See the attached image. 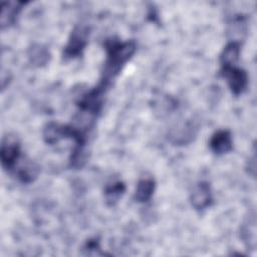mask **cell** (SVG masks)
I'll return each instance as SVG.
<instances>
[{
  "instance_id": "6da1fadb",
  "label": "cell",
  "mask_w": 257,
  "mask_h": 257,
  "mask_svg": "<svg viewBox=\"0 0 257 257\" xmlns=\"http://www.w3.org/2000/svg\"><path fill=\"white\" fill-rule=\"evenodd\" d=\"M136 42L134 40L119 41L115 39H108L105 42L106 59L102 77L100 80L110 85L111 80L120 72L125 63L132 58L136 51Z\"/></svg>"
},
{
  "instance_id": "7a4b0ae2",
  "label": "cell",
  "mask_w": 257,
  "mask_h": 257,
  "mask_svg": "<svg viewBox=\"0 0 257 257\" xmlns=\"http://www.w3.org/2000/svg\"><path fill=\"white\" fill-rule=\"evenodd\" d=\"M109 84L100 80L95 87H93L88 92L83 94L77 102V105L80 108V110L82 112L88 113L89 115L96 116V114L101 109L103 96Z\"/></svg>"
},
{
  "instance_id": "3957f363",
  "label": "cell",
  "mask_w": 257,
  "mask_h": 257,
  "mask_svg": "<svg viewBox=\"0 0 257 257\" xmlns=\"http://www.w3.org/2000/svg\"><path fill=\"white\" fill-rule=\"evenodd\" d=\"M89 35V28L85 25H77L71 31L68 42L63 50L65 58H75L82 54Z\"/></svg>"
},
{
  "instance_id": "277c9868",
  "label": "cell",
  "mask_w": 257,
  "mask_h": 257,
  "mask_svg": "<svg viewBox=\"0 0 257 257\" xmlns=\"http://www.w3.org/2000/svg\"><path fill=\"white\" fill-rule=\"evenodd\" d=\"M1 164L4 170L12 172L21 157L20 144L15 137H5L1 145Z\"/></svg>"
},
{
  "instance_id": "5b68a950",
  "label": "cell",
  "mask_w": 257,
  "mask_h": 257,
  "mask_svg": "<svg viewBox=\"0 0 257 257\" xmlns=\"http://www.w3.org/2000/svg\"><path fill=\"white\" fill-rule=\"evenodd\" d=\"M221 75L227 79L228 86L233 94L240 95L248 85L247 72L236 65L221 67Z\"/></svg>"
},
{
  "instance_id": "8992f818",
  "label": "cell",
  "mask_w": 257,
  "mask_h": 257,
  "mask_svg": "<svg viewBox=\"0 0 257 257\" xmlns=\"http://www.w3.org/2000/svg\"><path fill=\"white\" fill-rule=\"evenodd\" d=\"M192 206L197 211H203L213 203L212 189L208 182L201 181L195 185L190 196Z\"/></svg>"
},
{
  "instance_id": "52a82bcc",
  "label": "cell",
  "mask_w": 257,
  "mask_h": 257,
  "mask_svg": "<svg viewBox=\"0 0 257 257\" xmlns=\"http://www.w3.org/2000/svg\"><path fill=\"white\" fill-rule=\"evenodd\" d=\"M12 173L23 184H30L38 177L39 167L32 161L21 158L12 170Z\"/></svg>"
},
{
  "instance_id": "ba28073f",
  "label": "cell",
  "mask_w": 257,
  "mask_h": 257,
  "mask_svg": "<svg viewBox=\"0 0 257 257\" xmlns=\"http://www.w3.org/2000/svg\"><path fill=\"white\" fill-rule=\"evenodd\" d=\"M26 1H3L1 3V29L8 28L15 23L16 18L22 7L27 4Z\"/></svg>"
},
{
  "instance_id": "9c48e42d",
  "label": "cell",
  "mask_w": 257,
  "mask_h": 257,
  "mask_svg": "<svg viewBox=\"0 0 257 257\" xmlns=\"http://www.w3.org/2000/svg\"><path fill=\"white\" fill-rule=\"evenodd\" d=\"M71 138V126L57 122H48L43 128V140L46 144L54 145L63 139Z\"/></svg>"
},
{
  "instance_id": "30bf717a",
  "label": "cell",
  "mask_w": 257,
  "mask_h": 257,
  "mask_svg": "<svg viewBox=\"0 0 257 257\" xmlns=\"http://www.w3.org/2000/svg\"><path fill=\"white\" fill-rule=\"evenodd\" d=\"M209 146L211 151L216 155H224L233 149L231 133L227 130H219L213 134Z\"/></svg>"
},
{
  "instance_id": "8fae6325",
  "label": "cell",
  "mask_w": 257,
  "mask_h": 257,
  "mask_svg": "<svg viewBox=\"0 0 257 257\" xmlns=\"http://www.w3.org/2000/svg\"><path fill=\"white\" fill-rule=\"evenodd\" d=\"M198 131V126L194 122H187L180 128H177V131H173L171 133L172 142L174 144L178 145H185L190 143L193 138L196 136V133Z\"/></svg>"
},
{
  "instance_id": "7c38bea8",
  "label": "cell",
  "mask_w": 257,
  "mask_h": 257,
  "mask_svg": "<svg viewBox=\"0 0 257 257\" xmlns=\"http://www.w3.org/2000/svg\"><path fill=\"white\" fill-rule=\"evenodd\" d=\"M240 55V43L237 41L229 42L220 54L221 67L233 66L238 61Z\"/></svg>"
},
{
  "instance_id": "4fadbf2b",
  "label": "cell",
  "mask_w": 257,
  "mask_h": 257,
  "mask_svg": "<svg viewBox=\"0 0 257 257\" xmlns=\"http://www.w3.org/2000/svg\"><path fill=\"white\" fill-rule=\"evenodd\" d=\"M125 192V185L121 181H114L107 184L104 188L103 195L105 203L108 206H114Z\"/></svg>"
},
{
  "instance_id": "5bb4252c",
  "label": "cell",
  "mask_w": 257,
  "mask_h": 257,
  "mask_svg": "<svg viewBox=\"0 0 257 257\" xmlns=\"http://www.w3.org/2000/svg\"><path fill=\"white\" fill-rule=\"evenodd\" d=\"M156 188V183L153 179L146 178L139 181L136 192H135V200L139 203H147L151 200L154 191Z\"/></svg>"
},
{
  "instance_id": "9a60e30c",
  "label": "cell",
  "mask_w": 257,
  "mask_h": 257,
  "mask_svg": "<svg viewBox=\"0 0 257 257\" xmlns=\"http://www.w3.org/2000/svg\"><path fill=\"white\" fill-rule=\"evenodd\" d=\"M49 51L46 47L40 44L32 45L28 50V58L30 63L35 66H43L49 61Z\"/></svg>"
}]
</instances>
